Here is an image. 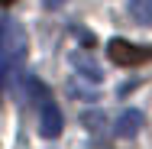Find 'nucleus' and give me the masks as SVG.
I'll use <instances>...</instances> for the list:
<instances>
[{
    "label": "nucleus",
    "instance_id": "obj_1",
    "mask_svg": "<svg viewBox=\"0 0 152 149\" xmlns=\"http://www.w3.org/2000/svg\"><path fill=\"white\" fill-rule=\"evenodd\" d=\"M29 52L26 26L16 16H0V84L10 88L20 78V68Z\"/></svg>",
    "mask_w": 152,
    "mask_h": 149
},
{
    "label": "nucleus",
    "instance_id": "obj_2",
    "mask_svg": "<svg viewBox=\"0 0 152 149\" xmlns=\"http://www.w3.org/2000/svg\"><path fill=\"white\" fill-rule=\"evenodd\" d=\"M20 88L26 94V104H32L39 110V133L45 139H55L61 133V126H65V120H61V110L55 104V97H52V88H45L39 78H23Z\"/></svg>",
    "mask_w": 152,
    "mask_h": 149
},
{
    "label": "nucleus",
    "instance_id": "obj_3",
    "mask_svg": "<svg viewBox=\"0 0 152 149\" xmlns=\"http://www.w3.org/2000/svg\"><path fill=\"white\" fill-rule=\"evenodd\" d=\"M107 59L120 68H139L152 62V46H136L126 39H110L107 42Z\"/></svg>",
    "mask_w": 152,
    "mask_h": 149
},
{
    "label": "nucleus",
    "instance_id": "obj_4",
    "mask_svg": "<svg viewBox=\"0 0 152 149\" xmlns=\"http://www.w3.org/2000/svg\"><path fill=\"white\" fill-rule=\"evenodd\" d=\"M113 130H117V136H123V139H126V136H136V133L142 130V114H139V110H123Z\"/></svg>",
    "mask_w": 152,
    "mask_h": 149
},
{
    "label": "nucleus",
    "instance_id": "obj_5",
    "mask_svg": "<svg viewBox=\"0 0 152 149\" xmlns=\"http://www.w3.org/2000/svg\"><path fill=\"white\" fill-rule=\"evenodd\" d=\"M126 10H129V16L139 26H149L152 23V0H126Z\"/></svg>",
    "mask_w": 152,
    "mask_h": 149
},
{
    "label": "nucleus",
    "instance_id": "obj_6",
    "mask_svg": "<svg viewBox=\"0 0 152 149\" xmlns=\"http://www.w3.org/2000/svg\"><path fill=\"white\" fill-rule=\"evenodd\" d=\"M71 65H75V71H81V75H84V78H91V81H100V78H104V71L94 65L91 55H78V52H75Z\"/></svg>",
    "mask_w": 152,
    "mask_h": 149
},
{
    "label": "nucleus",
    "instance_id": "obj_7",
    "mask_svg": "<svg viewBox=\"0 0 152 149\" xmlns=\"http://www.w3.org/2000/svg\"><path fill=\"white\" fill-rule=\"evenodd\" d=\"M42 3H45V10H58V7H65L68 0H42Z\"/></svg>",
    "mask_w": 152,
    "mask_h": 149
},
{
    "label": "nucleus",
    "instance_id": "obj_8",
    "mask_svg": "<svg viewBox=\"0 0 152 149\" xmlns=\"http://www.w3.org/2000/svg\"><path fill=\"white\" fill-rule=\"evenodd\" d=\"M10 3H13V0H0V7H10Z\"/></svg>",
    "mask_w": 152,
    "mask_h": 149
}]
</instances>
